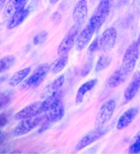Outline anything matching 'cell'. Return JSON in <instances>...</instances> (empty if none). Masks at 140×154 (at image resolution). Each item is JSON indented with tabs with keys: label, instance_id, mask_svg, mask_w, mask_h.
<instances>
[{
	"label": "cell",
	"instance_id": "6da1fadb",
	"mask_svg": "<svg viewBox=\"0 0 140 154\" xmlns=\"http://www.w3.org/2000/svg\"><path fill=\"white\" fill-rule=\"evenodd\" d=\"M59 94L44 101L46 120L48 123H55L62 120L65 114V108Z\"/></svg>",
	"mask_w": 140,
	"mask_h": 154
},
{
	"label": "cell",
	"instance_id": "7a4b0ae2",
	"mask_svg": "<svg viewBox=\"0 0 140 154\" xmlns=\"http://www.w3.org/2000/svg\"><path fill=\"white\" fill-rule=\"evenodd\" d=\"M50 71V65L48 63H44L37 66L34 70L33 73L20 85V89L21 91H26L30 89L36 88L45 80Z\"/></svg>",
	"mask_w": 140,
	"mask_h": 154
},
{
	"label": "cell",
	"instance_id": "3957f363",
	"mask_svg": "<svg viewBox=\"0 0 140 154\" xmlns=\"http://www.w3.org/2000/svg\"><path fill=\"white\" fill-rule=\"evenodd\" d=\"M46 121V115L45 113L36 116L34 117L26 118L21 120V122L15 127L12 131V136L19 137L26 134L34 129H35L39 125L44 123Z\"/></svg>",
	"mask_w": 140,
	"mask_h": 154
},
{
	"label": "cell",
	"instance_id": "277c9868",
	"mask_svg": "<svg viewBox=\"0 0 140 154\" xmlns=\"http://www.w3.org/2000/svg\"><path fill=\"white\" fill-rule=\"evenodd\" d=\"M111 8V0H100L95 12L90 19V24L95 30L100 29L105 20L110 13Z\"/></svg>",
	"mask_w": 140,
	"mask_h": 154
},
{
	"label": "cell",
	"instance_id": "5b68a950",
	"mask_svg": "<svg viewBox=\"0 0 140 154\" xmlns=\"http://www.w3.org/2000/svg\"><path fill=\"white\" fill-rule=\"evenodd\" d=\"M115 109H116V101L113 99L107 100L102 105L95 119L94 126L96 129L104 128L105 125L111 121Z\"/></svg>",
	"mask_w": 140,
	"mask_h": 154
},
{
	"label": "cell",
	"instance_id": "8992f818",
	"mask_svg": "<svg viewBox=\"0 0 140 154\" xmlns=\"http://www.w3.org/2000/svg\"><path fill=\"white\" fill-rule=\"evenodd\" d=\"M139 48L140 45L138 43V41L134 42L127 48L124 54L121 66L129 74H131V72L134 71L136 66L139 57Z\"/></svg>",
	"mask_w": 140,
	"mask_h": 154
},
{
	"label": "cell",
	"instance_id": "52a82bcc",
	"mask_svg": "<svg viewBox=\"0 0 140 154\" xmlns=\"http://www.w3.org/2000/svg\"><path fill=\"white\" fill-rule=\"evenodd\" d=\"M81 24L75 23L69 30L57 48V54L59 56L68 54L69 51L72 49L74 45H75V42H76L78 35H79V31L81 30Z\"/></svg>",
	"mask_w": 140,
	"mask_h": 154
},
{
	"label": "cell",
	"instance_id": "ba28073f",
	"mask_svg": "<svg viewBox=\"0 0 140 154\" xmlns=\"http://www.w3.org/2000/svg\"><path fill=\"white\" fill-rule=\"evenodd\" d=\"M44 112L45 108L44 101L43 102L37 101V102H35L33 103L24 107L23 109L19 111L17 113H16L13 116V119L16 121H21L23 119L34 117V116H39Z\"/></svg>",
	"mask_w": 140,
	"mask_h": 154
},
{
	"label": "cell",
	"instance_id": "9c48e42d",
	"mask_svg": "<svg viewBox=\"0 0 140 154\" xmlns=\"http://www.w3.org/2000/svg\"><path fill=\"white\" fill-rule=\"evenodd\" d=\"M117 40V31L113 27H110L102 34L99 39V49L108 51L113 48Z\"/></svg>",
	"mask_w": 140,
	"mask_h": 154
},
{
	"label": "cell",
	"instance_id": "30bf717a",
	"mask_svg": "<svg viewBox=\"0 0 140 154\" xmlns=\"http://www.w3.org/2000/svg\"><path fill=\"white\" fill-rule=\"evenodd\" d=\"M95 31V29L90 24H88L86 26L81 30L79 34V35H78L76 42H75L76 50L79 51V52L83 51L89 45Z\"/></svg>",
	"mask_w": 140,
	"mask_h": 154
},
{
	"label": "cell",
	"instance_id": "8fae6325",
	"mask_svg": "<svg viewBox=\"0 0 140 154\" xmlns=\"http://www.w3.org/2000/svg\"><path fill=\"white\" fill-rule=\"evenodd\" d=\"M105 131L104 128H101V129H96L94 131H91L89 134H87L86 135L82 138L80 140V142L78 143L75 149L76 151L81 150L83 148H86L88 146H90V144H92L94 142H96L97 140H99L100 138L104 135Z\"/></svg>",
	"mask_w": 140,
	"mask_h": 154
},
{
	"label": "cell",
	"instance_id": "7c38bea8",
	"mask_svg": "<svg viewBox=\"0 0 140 154\" xmlns=\"http://www.w3.org/2000/svg\"><path fill=\"white\" fill-rule=\"evenodd\" d=\"M140 89V72L135 71L133 74L132 80L129 84L124 93L125 102H129L136 96L138 91Z\"/></svg>",
	"mask_w": 140,
	"mask_h": 154
},
{
	"label": "cell",
	"instance_id": "4fadbf2b",
	"mask_svg": "<svg viewBox=\"0 0 140 154\" xmlns=\"http://www.w3.org/2000/svg\"><path fill=\"white\" fill-rule=\"evenodd\" d=\"M138 114V107H131L127 111H125L118 120V122L116 125L117 130L120 131V130L128 127L129 125L134 122V120L137 116Z\"/></svg>",
	"mask_w": 140,
	"mask_h": 154
},
{
	"label": "cell",
	"instance_id": "5bb4252c",
	"mask_svg": "<svg viewBox=\"0 0 140 154\" xmlns=\"http://www.w3.org/2000/svg\"><path fill=\"white\" fill-rule=\"evenodd\" d=\"M64 83H65V76L62 75L56 78L53 82H51L44 89V92L42 94V98L46 99V98H51V97L58 94V91L62 87Z\"/></svg>",
	"mask_w": 140,
	"mask_h": 154
},
{
	"label": "cell",
	"instance_id": "9a60e30c",
	"mask_svg": "<svg viewBox=\"0 0 140 154\" xmlns=\"http://www.w3.org/2000/svg\"><path fill=\"white\" fill-rule=\"evenodd\" d=\"M88 15V5L86 0H79L73 11V19L75 23L82 24L86 20Z\"/></svg>",
	"mask_w": 140,
	"mask_h": 154
},
{
	"label": "cell",
	"instance_id": "2e32d148",
	"mask_svg": "<svg viewBox=\"0 0 140 154\" xmlns=\"http://www.w3.org/2000/svg\"><path fill=\"white\" fill-rule=\"evenodd\" d=\"M129 75V74L128 72L125 71L122 66H120V68L114 71L111 75L109 77V79L107 80V85L111 89L118 87L125 82Z\"/></svg>",
	"mask_w": 140,
	"mask_h": 154
},
{
	"label": "cell",
	"instance_id": "e0dca14e",
	"mask_svg": "<svg viewBox=\"0 0 140 154\" xmlns=\"http://www.w3.org/2000/svg\"><path fill=\"white\" fill-rule=\"evenodd\" d=\"M29 9H20L16 11L15 13L12 15V17L10 18L9 22L8 24V29L12 30L13 28H16L19 25H21L23 21L26 19V17L29 15Z\"/></svg>",
	"mask_w": 140,
	"mask_h": 154
},
{
	"label": "cell",
	"instance_id": "ac0fdd59",
	"mask_svg": "<svg viewBox=\"0 0 140 154\" xmlns=\"http://www.w3.org/2000/svg\"><path fill=\"white\" fill-rule=\"evenodd\" d=\"M97 82H98L97 79H93V80H89V81H87L84 84H83L79 88L77 94H76V97H75V103H76L77 105H79V104H81L82 103L84 96L90 92L91 89L94 88V86L96 85Z\"/></svg>",
	"mask_w": 140,
	"mask_h": 154
},
{
	"label": "cell",
	"instance_id": "d6986e66",
	"mask_svg": "<svg viewBox=\"0 0 140 154\" xmlns=\"http://www.w3.org/2000/svg\"><path fill=\"white\" fill-rule=\"evenodd\" d=\"M30 67H26V68L17 71L8 80V85L11 87H17L19 85H21L26 79L27 76L30 74Z\"/></svg>",
	"mask_w": 140,
	"mask_h": 154
},
{
	"label": "cell",
	"instance_id": "ffe728a7",
	"mask_svg": "<svg viewBox=\"0 0 140 154\" xmlns=\"http://www.w3.org/2000/svg\"><path fill=\"white\" fill-rule=\"evenodd\" d=\"M67 62H68V55L67 54L60 56L50 65V72L53 75L58 74L65 68Z\"/></svg>",
	"mask_w": 140,
	"mask_h": 154
},
{
	"label": "cell",
	"instance_id": "44dd1931",
	"mask_svg": "<svg viewBox=\"0 0 140 154\" xmlns=\"http://www.w3.org/2000/svg\"><path fill=\"white\" fill-rule=\"evenodd\" d=\"M15 62L16 57L14 55H8L3 57L0 61V72L3 73L4 71H8L14 65Z\"/></svg>",
	"mask_w": 140,
	"mask_h": 154
},
{
	"label": "cell",
	"instance_id": "7402d4cb",
	"mask_svg": "<svg viewBox=\"0 0 140 154\" xmlns=\"http://www.w3.org/2000/svg\"><path fill=\"white\" fill-rule=\"evenodd\" d=\"M111 62V58L110 57L106 56V55H102L99 59L98 60V62L96 64L95 66V71L96 72H99V71L104 70L110 65Z\"/></svg>",
	"mask_w": 140,
	"mask_h": 154
},
{
	"label": "cell",
	"instance_id": "603a6c76",
	"mask_svg": "<svg viewBox=\"0 0 140 154\" xmlns=\"http://www.w3.org/2000/svg\"><path fill=\"white\" fill-rule=\"evenodd\" d=\"M129 153H138L140 152V131H138L135 136L130 141V144L129 147Z\"/></svg>",
	"mask_w": 140,
	"mask_h": 154
},
{
	"label": "cell",
	"instance_id": "cb8c5ba5",
	"mask_svg": "<svg viewBox=\"0 0 140 154\" xmlns=\"http://www.w3.org/2000/svg\"><path fill=\"white\" fill-rule=\"evenodd\" d=\"M17 11L15 6V2L14 0H9L8 3L6 4V8L3 12V17L4 18H11L12 15L15 13Z\"/></svg>",
	"mask_w": 140,
	"mask_h": 154
},
{
	"label": "cell",
	"instance_id": "d4e9b609",
	"mask_svg": "<svg viewBox=\"0 0 140 154\" xmlns=\"http://www.w3.org/2000/svg\"><path fill=\"white\" fill-rule=\"evenodd\" d=\"M46 36H47V33L45 32V31H42V32H40L39 34H38V35L35 37V39H34L35 44V45L42 44V43L46 39Z\"/></svg>",
	"mask_w": 140,
	"mask_h": 154
},
{
	"label": "cell",
	"instance_id": "484cf974",
	"mask_svg": "<svg viewBox=\"0 0 140 154\" xmlns=\"http://www.w3.org/2000/svg\"><path fill=\"white\" fill-rule=\"evenodd\" d=\"M10 103V97L9 95L4 94V93L1 94V108L3 109L4 107L8 106V104Z\"/></svg>",
	"mask_w": 140,
	"mask_h": 154
},
{
	"label": "cell",
	"instance_id": "4316f807",
	"mask_svg": "<svg viewBox=\"0 0 140 154\" xmlns=\"http://www.w3.org/2000/svg\"><path fill=\"white\" fill-rule=\"evenodd\" d=\"M14 2H15L16 9L17 11L20 9L25 8L28 2H29V0H14Z\"/></svg>",
	"mask_w": 140,
	"mask_h": 154
},
{
	"label": "cell",
	"instance_id": "83f0119b",
	"mask_svg": "<svg viewBox=\"0 0 140 154\" xmlns=\"http://www.w3.org/2000/svg\"><path fill=\"white\" fill-rule=\"evenodd\" d=\"M51 21H53L54 24H59L62 21V16L60 14L59 12H54L53 13L50 17Z\"/></svg>",
	"mask_w": 140,
	"mask_h": 154
},
{
	"label": "cell",
	"instance_id": "f1b7e54d",
	"mask_svg": "<svg viewBox=\"0 0 140 154\" xmlns=\"http://www.w3.org/2000/svg\"><path fill=\"white\" fill-rule=\"evenodd\" d=\"M99 48V39L96 38V39H94V41L93 42L92 45H90V48H89V53H93L96 50H98Z\"/></svg>",
	"mask_w": 140,
	"mask_h": 154
},
{
	"label": "cell",
	"instance_id": "f546056e",
	"mask_svg": "<svg viewBox=\"0 0 140 154\" xmlns=\"http://www.w3.org/2000/svg\"><path fill=\"white\" fill-rule=\"evenodd\" d=\"M7 0H0V8L3 9L4 5H5V3H6Z\"/></svg>",
	"mask_w": 140,
	"mask_h": 154
},
{
	"label": "cell",
	"instance_id": "4dcf8cb0",
	"mask_svg": "<svg viewBox=\"0 0 140 154\" xmlns=\"http://www.w3.org/2000/svg\"><path fill=\"white\" fill-rule=\"evenodd\" d=\"M50 1L51 4H54V3H56L57 2H58L59 0H49Z\"/></svg>",
	"mask_w": 140,
	"mask_h": 154
},
{
	"label": "cell",
	"instance_id": "1f68e13d",
	"mask_svg": "<svg viewBox=\"0 0 140 154\" xmlns=\"http://www.w3.org/2000/svg\"><path fill=\"white\" fill-rule=\"evenodd\" d=\"M138 44H139L140 45V33H139V35H138Z\"/></svg>",
	"mask_w": 140,
	"mask_h": 154
}]
</instances>
